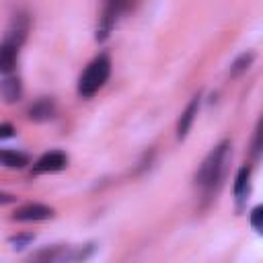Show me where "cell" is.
I'll list each match as a JSON object with an SVG mask.
<instances>
[{
  "label": "cell",
  "mask_w": 263,
  "mask_h": 263,
  "mask_svg": "<svg viewBox=\"0 0 263 263\" xmlns=\"http://www.w3.org/2000/svg\"><path fill=\"white\" fill-rule=\"evenodd\" d=\"M261 218H263V208L257 205V208L251 212V226H253L257 232H261Z\"/></svg>",
  "instance_id": "2e32d148"
},
{
  "label": "cell",
  "mask_w": 263,
  "mask_h": 263,
  "mask_svg": "<svg viewBox=\"0 0 263 263\" xmlns=\"http://www.w3.org/2000/svg\"><path fill=\"white\" fill-rule=\"evenodd\" d=\"M29 162V156L16 150H8V148H0V164L8 166V168H23Z\"/></svg>",
  "instance_id": "8fae6325"
},
{
  "label": "cell",
  "mask_w": 263,
  "mask_h": 263,
  "mask_svg": "<svg viewBox=\"0 0 263 263\" xmlns=\"http://www.w3.org/2000/svg\"><path fill=\"white\" fill-rule=\"evenodd\" d=\"M70 261H74V251L68 245L43 247L29 257V263H70Z\"/></svg>",
  "instance_id": "3957f363"
},
{
  "label": "cell",
  "mask_w": 263,
  "mask_h": 263,
  "mask_svg": "<svg viewBox=\"0 0 263 263\" xmlns=\"http://www.w3.org/2000/svg\"><path fill=\"white\" fill-rule=\"evenodd\" d=\"M31 240H33V234H18V236H12V238H10V245H12L14 251H21V249H25Z\"/></svg>",
  "instance_id": "9a60e30c"
},
{
  "label": "cell",
  "mask_w": 263,
  "mask_h": 263,
  "mask_svg": "<svg viewBox=\"0 0 263 263\" xmlns=\"http://www.w3.org/2000/svg\"><path fill=\"white\" fill-rule=\"evenodd\" d=\"M197 111H199V97H193L191 103L185 107V111H183L181 117H179V123H177V138H179V140H183V138L189 134V129H191V125H193V121H195Z\"/></svg>",
  "instance_id": "ba28073f"
},
{
  "label": "cell",
  "mask_w": 263,
  "mask_h": 263,
  "mask_svg": "<svg viewBox=\"0 0 263 263\" xmlns=\"http://www.w3.org/2000/svg\"><path fill=\"white\" fill-rule=\"evenodd\" d=\"M109 74H111V60H109L105 53L97 55V58L84 68V72H82L80 78H78V95H80L82 99L92 97V95L99 92V88L107 82Z\"/></svg>",
  "instance_id": "7a4b0ae2"
},
{
  "label": "cell",
  "mask_w": 263,
  "mask_h": 263,
  "mask_svg": "<svg viewBox=\"0 0 263 263\" xmlns=\"http://www.w3.org/2000/svg\"><path fill=\"white\" fill-rule=\"evenodd\" d=\"M16 55H18V49L10 43H0V72L2 74H8L12 72L14 64H16Z\"/></svg>",
  "instance_id": "7c38bea8"
},
{
  "label": "cell",
  "mask_w": 263,
  "mask_h": 263,
  "mask_svg": "<svg viewBox=\"0 0 263 263\" xmlns=\"http://www.w3.org/2000/svg\"><path fill=\"white\" fill-rule=\"evenodd\" d=\"M121 8H123V4H119V2H109V4L103 6L101 18H99V27H97V39L99 41L107 39V35L111 33V29H113V25H115L117 14H119Z\"/></svg>",
  "instance_id": "52a82bcc"
},
{
  "label": "cell",
  "mask_w": 263,
  "mask_h": 263,
  "mask_svg": "<svg viewBox=\"0 0 263 263\" xmlns=\"http://www.w3.org/2000/svg\"><path fill=\"white\" fill-rule=\"evenodd\" d=\"M27 115L31 121H47L55 115V103L51 99H39L29 107Z\"/></svg>",
  "instance_id": "9c48e42d"
},
{
  "label": "cell",
  "mask_w": 263,
  "mask_h": 263,
  "mask_svg": "<svg viewBox=\"0 0 263 263\" xmlns=\"http://www.w3.org/2000/svg\"><path fill=\"white\" fill-rule=\"evenodd\" d=\"M27 31H29V16L27 12H16L10 21V27L6 31V39L4 43H10L14 45L16 49L23 45V41L27 39Z\"/></svg>",
  "instance_id": "8992f818"
},
{
  "label": "cell",
  "mask_w": 263,
  "mask_h": 263,
  "mask_svg": "<svg viewBox=\"0 0 263 263\" xmlns=\"http://www.w3.org/2000/svg\"><path fill=\"white\" fill-rule=\"evenodd\" d=\"M253 58H255V53H251V51H249V53H242V55H240V58H238V60H236V62L232 64L230 72H232V74L236 76L238 72H242L245 68H249V64L253 62Z\"/></svg>",
  "instance_id": "5bb4252c"
},
{
  "label": "cell",
  "mask_w": 263,
  "mask_h": 263,
  "mask_svg": "<svg viewBox=\"0 0 263 263\" xmlns=\"http://www.w3.org/2000/svg\"><path fill=\"white\" fill-rule=\"evenodd\" d=\"M12 134H14V127H12L10 123H0V140L10 138Z\"/></svg>",
  "instance_id": "e0dca14e"
},
{
  "label": "cell",
  "mask_w": 263,
  "mask_h": 263,
  "mask_svg": "<svg viewBox=\"0 0 263 263\" xmlns=\"http://www.w3.org/2000/svg\"><path fill=\"white\" fill-rule=\"evenodd\" d=\"M259 150H261V123H259V127L255 132V144H253V152L257 154Z\"/></svg>",
  "instance_id": "ac0fdd59"
},
{
  "label": "cell",
  "mask_w": 263,
  "mask_h": 263,
  "mask_svg": "<svg viewBox=\"0 0 263 263\" xmlns=\"http://www.w3.org/2000/svg\"><path fill=\"white\" fill-rule=\"evenodd\" d=\"M249 179H251V168L249 166H242L236 175V181H234V195L238 199H242V195L247 193L249 189Z\"/></svg>",
  "instance_id": "4fadbf2b"
},
{
  "label": "cell",
  "mask_w": 263,
  "mask_h": 263,
  "mask_svg": "<svg viewBox=\"0 0 263 263\" xmlns=\"http://www.w3.org/2000/svg\"><path fill=\"white\" fill-rule=\"evenodd\" d=\"M0 97L4 99V103H16L23 97V86L21 80L14 76H6L0 80Z\"/></svg>",
  "instance_id": "30bf717a"
},
{
  "label": "cell",
  "mask_w": 263,
  "mask_h": 263,
  "mask_svg": "<svg viewBox=\"0 0 263 263\" xmlns=\"http://www.w3.org/2000/svg\"><path fill=\"white\" fill-rule=\"evenodd\" d=\"M49 218H53V208L43 203H27L16 208L12 214V220H18V222H41Z\"/></svg>",
  "instance_id": "277c9868"
},
{
  "label": "cell",
  "mask_w": 263,
  "mask_h": 263,
  "mask_svg": "<svg viewBox=\"0 0 263 263\" xmlns=\"http://www.w3.org/2000/svg\"><path fill=\"white\" fill-rule=\"evenodd\" d=\"M68 166V156L62 152V150H51V152H45L33 166V173L41 175V173H58V171H64Z\"/></svg>",
  "instance_id": "5b68a950"
},
{
  "label": "cell",
  "mask_w": 263,
  "mask_h": 263,
  "mask_svg": "<svg viewBox=\"0 0 263 263\" xmlns=\"http://www.w3.org/2000/svg\"><path fill=\"white\" fill-rule=\"evenodd\" d=\"M228 142H222L218 144L201 162V166L197 168L195 173V183L205 191H214V185L220 183L222 175H224V164H226V158H228Z\"/></svg>",
  "instance_id": "6da1fadb"
},
{
  "label": "cell",
  "mask_w": 263,
  "mask_h": 263,
  "mask_svg": "<svg viewBox=\"0 0 263 263\" xmlns=\"http://www.w3.org/2000/svg\"><path fill=\"white\" fill-rule=\"evenodd\" d=\"M10 201H14V197H12V195H6V193H0V203H10Z\"/></svg>",
  "instance_id": "d6986e66"
}]
</instances>
